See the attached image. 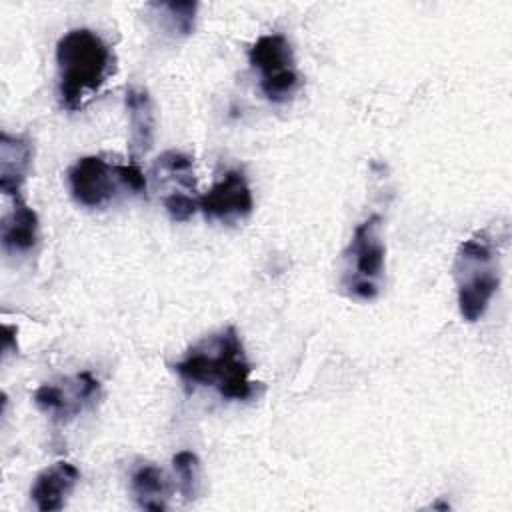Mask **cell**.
Segmentation results:
<instances>
[{
	"mask_svg": "<svg viewBox=\"0 0 512 512\" xmlns=\"http://www.w3.org/2000/svg\"><path fill=\"white\" fill-rule=\"evenodd\" d=\"M174 372L188 388L210 386L226 400H250L258 382L250 380L252 364L234 326H226L192 346Z\"/></svg>",
	"mask_w": 512,
	"mask_h": 512,
	"instance_id": "6da1fadb",
	"label": "cell"
},
{
	"mask_svg": "<svg viewBox=\"0 0 512 512\" xmlns=\"http://www.w3.org/2000/svg\"><path fill=\"white\" fill-rule=\"evenodd\" d=\"M60 106L76 112L102 88L114 70L110 44L90 28H72L56 44Z\"/></svg>",
	"mask_w": 512,
	"mask_h": 512,
	"instance_id": "7a4b0ae2",
	"label": "cell"
},
{
	"mask_svg": "<svg viewBox=\"0 0 512 512\" xmlns=\"http://www.w3.org/2000/svg\"><path fill=\"white\" fill-rule=\"evenodd\" d=\"M454 278L460 316L466 322L480 320L500 286L498 248L488 232H476L458 246Z\"/></svg>",
	"mask_w": 512,
	"mask_h": 512,
	"instance_id": "3957f363",
	"label": "cell"
},
{
	"mask_svg": "<svg viewBox=\"0 0 512 512\" xmlns=\"http://www.w3.org/2000/svg\"><path fill=\"white\" fill-rule=\"evenodd\" d=\"M342 256L344 292L356 300H374L380 292L386 258V246L382 242V218L378 214L368 216L354 228L350 244Z\"/></svg>",
	"mask_w": 512,
	"mask_h": 512,
	"instance_id": "277c9868",
	"label": "cell"
},
{
	"mask_svg": "<svg viewBox=\"0 0 512 512\" xmlns=\"http://www.w3.org/2000/svg\"><path fill=\"white\" fill-rule=\"evenodd\" d=\"M248 62L260 74L262 94L274 104L288 102L302 84L292 44L280 32L262 34L248 48Z\"/></svg>",
	"mask_w": 512,
	"mask_h": 512,
	"instance_id": "5b68a950",
	"label": "cell"
},
{
	"mask_svg": "<svg viewBox=\"0 0 512 512\" xmlns=\"http://www.w3.org/2000/svg\"><path fill=\"white\" fill-rule=\"evenodd\" d=\"M72 198L84 208H102L118 194L122 186L116 164L100 156H82L68 170Z\"/></svg>",
	"mask_w": 512,
	"mask_h": 512,
	"instance_id": "8992f818",
	"label": "cell"
},
{
	"mask_svg": "<svg viewBox=\"0 0 512 512\" xmlns=\"http://www.w3.org/2000/svg\"><path fill=\"white\" fill-rule=\"evenodd\" d=\"M100 392V382L90 372H80L74 378H66L62 384L46 382L36 388L34 404L56 422H68L76 418L84 406L94 402Z\"/></svg>",
	"mask_w": 512,
	"mask_h": 512,
	"instance_id": "52a82bcc",
	"label": "cell"
},
{
	"mask_svg": "<svg viewBox=\"0 0 512 512\" xmlns=\"http://www.w3.org/2000/svg\"><path fill=\"white\" fill-rule=\"evenodd\" d=\"M198 210L208 220L232 224L252 214L254 198L246 176L240 170H228L214 186L198 196Z\"/></svg>",
	"mask_w": 512,
	"mask_h": 512,
	"instance_id": "ba28073f",
	"label": "cell"
},
{
	"mask_svg": "<svg viewBox=\"0 0 512 512\" xmlns=\"http://www.w3.org/2000/svg\"><path fill=\"white\" fill-rule=\"evenodd\" d=\"M78 480H80V472L74 464L64 460L50 464L34 478L32 490H30L34 506L40 512L62 510L68 496L74 492Z\"/></svg>",
	"mask_w": 512,
	"mask_h": 512,
	"instance_id": "9c48e42d",
	"label": "cell"
},
{
	"mask_svg": "<svg viewBox=\"0 0 512 512\" xmlns=\"http://www.w3.org/2000/svg\"><path fill=\"white\" fill-rule=\"evenodd\" d=\"M38 214L20 198H14L12 208L4 214L0 224V240L6 254H28L38 244Z\"/></svg>",
	"mask_w": 512,
	"mask_h": 512,
	"instance_id": "30bf717a",
	"label": "cell"
},
{
	"mask_svg": "<svg viewBox=\"0 0 512 512\" xmlns=\"http://www.w3.org/2000/svg\"><path fill=\"white\" fill-rule=\"evenodd\" d=\"M32 162V146L24 136L0 134V190L6 196H20Z\"/></svg>",
	"mask_w": 512,
	"mask_h": 512,
	"instance_id": "8fae6325",
	"label": "cell"
},
{
	"mask_svg": "<svg viewBox=\"0 0 512 512\" xmlns=\"http://www.w3.org/2000/svg\"><path fill=\"white\" fill-rule=\"evenodd\" d=\"M126 112H128V128H130V148L132 160L146 154L152 146L154 134V106L152 98L144 88H128L126 90Z\"/></svg>",
	"mask_w": 512,
	"mask_h": 512,
	"instance_id": "7c38bea8",
	"label": "cell"
},
{
	"mask_svg": "<svg viewBox=\"0 0 512 512\" xmlns=\"http://www.w3.org/2000/svg\"><path fill=\"white\" fill-rule=\"evenodd\" d=\"M130 490L144 510L162 512L168 508L170 482L162 468L152 462H140L130 474Z\"/></svg>",
	"mask_w": 512,
	"mask_h": 512,
	"instance_id": "4fadbf2b",
	"label": "cell"
},
{
	"mask_svg": "<svg viewBox=\"0 0 512 512\" xmlns=\"http://www.w3.org/2000/svg\"><path fill=\"white\" fill-rule=\"evenodd\" d=\"M172 466L178 480V490L186 502H192L200 494V460L192 450H180L172 458Z\"/></svg>",
	"mask_w": 512,
	"mask_h": 512,
	"instance_id": "5bb4252c",
	"label": "cell"
},
{
	"mask_svg": "<svg viewBox=\"0 0 512 512\" xmlns=\"http://www.w3.org/2000/svg\"><path fill=\"white\" fill-rule=\"evenodd\" d=\"M158 12H162V20L166 22L168 32L178 36H188L194 32V20H196V2H164V4H152Z\"/></svg>",
	"mask_w": 512,
	"mask_h": 512,
	"instance_id": "9a60e30c",
	"label": "cell"
},
{
	"mask_svg": "<svg viewBox=\"0 0 512 512\" xmlns=\"http://www.w3.org/2000/svg\"><path fill=\"white\" fill-rule=\"evenodd\" d=\"M156 168L164 170L166 174L174 176L188 192H194V174H192V160L190 156L178 150H166L156 160Z\"/></svg>",
	"mask_w": 512,
	"mask_h": 512,
	"instance_id": "2e32d148",
	"label": "cell"
},
{
	"mask_svg": "<svg viewBox=\"0 0 512 512\" xmlns=\"http://www.w3.org/2000/svg\"><path fill=\"white\" fill-rule=\"evenodd\" d=\"M164 208L174 222H186L198 212V196L186 192H172L164 198Z\"/></svg>",
	"mask_w": 512,
	"mask_h": 512,
	"instance_id": "e0dca14e",
	"label": "cell"
},
{
	"mask_svg": "<svg viewBox=\"0 0 512 512\" xmlns=\"http://www.w3.org/2000/svg\"><path fill=\"white\" fill-rule=\"evenodd\" d=\"M116 170H118L120 182L126 190H130L134 194H146V190H148L146 176L134 160L128 164H116Z\"/></svg>",
	"mask_w": 512,
	"mask_h": 512,
	"instance_id": "ac0fdd59",
	"label": "cell"
}]
</instances>
